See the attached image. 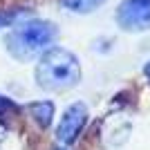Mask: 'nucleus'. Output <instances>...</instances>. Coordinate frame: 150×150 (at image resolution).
<instances>
[{
  "label": "nucleus",
  "instance_id": "f257e3e1",
  "mask_svg": "<svg viewBox=\"0 0 150 150\" xmlns=\"http://www.w3.org/2000/svg\"><path fill=\"white\" fill-rule=\"evenodd\" d=\"M81 61L74 52L52 45L38 56L34 79L45 92H65L81 83Z\"/></svg>",
  "mask_w": 150,
  "mask_h": 150
},
{
  "label": "nucleus",
  "instance_id": "9b49d317",
  "mask_svg": "<svg viewBox=\"0 0 150 150\" xmlns=\"http://www.w3.org/2000/svg\"><path fill=\"white\" fill-rule=\"evenodd\" d=\"M54 150H67V148H65V146H58V148H54Z\"/></svg>",
  "mask_w": 150,
  "mask_h": 150
},
{
  "label": "nucleus",
  "instance_id": "423d86ee",
  "mask_svg": "<svg viewBox=\"0 0 150 150\" xmlns=\"http://www.w3.org/2000/svg\"><path fill=\"white\" fill-rule=\"evenodd\" d=\"M65 11L72 13H92L105 5V0H58Z\"/></svg>",
  "mask_w": 150,
  "mask_h": 150
},
{
  "label": "nucleus",
  "instance_id": "f03ea898",
  "mask_svg": "<svg viewBox=\"0 0 150 150\" xmlns=\"http://www.w3.org/2000/svg\"><path fill=\"white\" fill-rule=\"evenodd\" d=\"M58 38V29L54 23L43 18L18 20L5 36V47L16 61L31 63L45 50H50Z\"/></svg>",
  "mask_w": 150,
  "mask_h": 150
},
{
  "label": "nucleus",
  "instance_id": "7ed1b4c3",
  "mask_svg": "<svg viewBox=\"0 0 150 150\" xmlns=\"http://www.w3.org/2000/svg\"><path fill=\"white\" fill-rule=\"evenodd\" d=\"M88 119H90V110H88L85 103L76 101V103L67 105V110L63 112L61 121H58V125H56V132H54L58 146L69 148L76 139L81 137V132H83V128H85V123H88Z\"/></svg>",
  "mask_w": 150,
  "mask_h": 150
},
{
  "label": "nucleus",
  "instance_id": "39448f33",
  "mask_svg": "<svg viewBox=\"0 0 150 150\" xmlns=\"http://www.w3.org/2000/svg\"><path fill=\"white\" fill-rule=\"evenodd\" d=\"M25 110L31 114V119L38 128H50L52 121H54V112H56V105L52 101H36V103H27Z\"/></svg>",
  "mask_w": 150,
  "mask_h": 150
},
{
  "label": "nucleus",
  "instance_id": "20e7f679",
  "mask_svg": "<svg viewBox=\"0 0 150 150\" xmlns=\"http://www.w3.org/2000/svg\"><path fill=\"white\" fill-rule=\"evenodd\" d=\"M117 25L123 31L139 34L150 29V0H123L117 7Z\"/></svg>",
  "mask_w": 150,
  "mask_h": 150
},
{
  "label": "nucleus",
  "instance_id": "9d476101",
  "mask_svg": "<svg viewBox=\"0 0 150 150\" xmlns=\"http://www.w3.org/2000/svg\"><path fill=\"white\" fill-rule=\"evenodd\" d=\"M144 74H146V79L150 81V61H148V63L144 65Z\"/></svg>",
  "mask_w": 150,
  "mask_h": 150
},
{
  "label": "nucleus",
  "instance_id": "0eeeda50",
  "mask_svg": "<svg viewBox=\"0 0 150 150\" xmlns=\"http://www.w3.org/2000/svg\"><path fill=\"white\" fill-rule=\"evenodd\" d=\"M25 13H27V9H0V29L2 27H11Z\"/></svg>",
  "mask_w": 150,
  "mask_h": 150
},
{
  "label": "nucleus",
  "instance_id": "6e6552de",
  "mask_svg": "<svg viewBox=\"0 0 150 150\" xmlns=\"http://www.w3.org/2000/svg\"><path fill=\"white\" fill-rule=\"evenodd\" d=\"M11 108H13L11 99H9V96H5V94H0V114H5L7 110H11Z\"/></svg>",
  "mask_w": 150,
  "mask_h": 150
},
{
  "label": "nucleus",
  "instance_id": "1a4fd4ad",
  "mask_svg": "<svg viewBox=\"0 0 150 150\" xmlns=\"http://www.w3.org/2000/svg\"><path fill=\"white\" fill-rule=\"evenodd\" d=\"M5 139H7V128H5V123L0 121V144H2Z\"/></svg>",
  "mask_w": 150,
  "mask_h": 150
}]
</instances>
